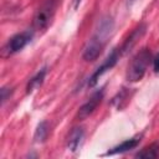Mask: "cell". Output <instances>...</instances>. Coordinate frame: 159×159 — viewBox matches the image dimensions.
Wrapping results in <instances>:
<instances>
[{
  "instance_id": "6da1fadb",
  "label": "cell",
  "mask_w": 159,
  "mask_h": 159,
  "mask_svg": "<svg viewBox=\"0 0 159 159\" xmlns=\"http://www.w3.org/2000/svg\"><path fill=\"white\" fill-rule=\"evenodd\" d=\"M152 61V53L148 48L140 50L130 61L128 70H127V80L129 82H137L140 81Z\"/></svg>"
},
{
  "instance_id": "7a4b0ae2",
  "label": "cell",
  "mask_w": 159,
  "mask_h": 159,
  "mask_svg": "<svg viewBox=\"0 0 159 159\" xmlns=\"http://www.w3.org/2000/svg\"><path fill=\"white\" fill-rule=\"evenodd\" d=\"M32 36H34V32L30 31V30H26V31H22V32H19V34L14 35L5 43V46L2 48L4 55L10 56V55H14V53L21 51L32 40Z\"/></svg>"
},
{
  "instance_id": "52a82bcc",
  "label": "cell",
  "mask_w": 159,
  "mask_h": 159,
  "mask_svg": "<svg viewBox=\"0 0 159 159\" xmlns=\"http://www.w3.org/2000/svg\"><path fill=\"white\" fill-rule=\"evenodd\" d=\"M145 25L144 24H140L138 27H135L133 31H132V34L128 36V39L124 41V43L122 45V47H119V50H120V53L122 55H124L125 52H128L135 43H137V41L143 36V34L145 32Z\"/></svg>"
},
{
  "instance_id": "30bf717a",
  "label": "cell",
  "mask_w": 159,
  "mask_h": 159,
  "mask_svg": "<svg viewBox=\"0 0 159 159\" xmlns=\"http://www.w3.org/2000/svg\"><path fill=\"white\" fill-rule=\"evenodd\" d=\"M46 76V68H41L27 83V87H26V91L27 93H31L32 91H35L36 88H39L41 86V83L43 82V78Z\"/></svg>"
},
{
  "instance_id": "9c48e42d",
  "label": "cell",
  "mask_w": 159,
  "mask_h": 159,
  "mask_svg": "<svg viewBox=\"0 0 159 159\" xmlns=\"http://www.w3.org/2000/svg\"><path fill=\"white\" fill-rule=\"evenodd\" d=\"M83 129L81 127H76L71 130L70 135H68V139H67V145H68V149L75 152L77 150V148L80 147L81 142H82V138H83Z\"/></svg>"
},
{
  "instance_id": "5bb4252c",
  "label": "cell",
  "mask_w": 159,
  "mask_h": 159,
  "mask_svg": "<svg viewBox=\"0 0 159 159\" xmlns=\"http://www.w3.org/2000/svg\"><path fill=\"white\" fill-rule=\"evenodd\" d=\"M153 68H154V72H159V53L153 60Z\"/></svg>"
},
{
  "instance_id": "4fadbf2b",
  "label": "cell",
  "mask_w": 159,
  "mask_h": 159,
  "mask_svg": "<svg viewBox=\"0 0 159 159\" xmlns=\"http://www.w3.org/2000/svg\"><path fill=\"white\" fill-rule=\"evenodd\" d=\"M10 89H7L6 87H2L1 88V102L4 103L5 101H6V98H7V96H10Z\"/></svg>"
},
{
  "instance_id": "8fae6325",
  "label": "cell",
  "mask_w": 159,
  "mask_h": 159,
  "mask_svg": "<svg viewBox=\"0 0 159 159\" xmlns=\"http://www.w3.org/2000/svg\"><path fill=\"white\" fill-rule=\"evenodd\" d=\"M159 154V143H153L144 149H142L139 153H137V158H157Z\"/></svg>"
},
{
  "instance_id": "ba28073f",
  "label": "cell",
  "mask_w": 159,
  "mask_h": 159,
  "mask_svg": "<svg viewBox=\"0 0 159 159\" xmlns=\"http://www.w3.org/2000/svg\"><path fill=\"white\" fill-rule=\"evenodd\" d=\"M140 142V137H134V138H130V139H127L124 142H122L120 144H118L117 147L112 148L111 150H108L107 155H113V154H118V153H125L128 150H132L134 149Z\"/></svg>"
},
{
  "instance_id": "5b68a950",
  "label": "cell",
  "mask_w": 159,
  "mask_h": 159,
  "mask_svg": "<svg viewBox=\"0 0 159 159\" xmlns=\"http://www.w3.org/2000/svg\"><path fill=\"white\" fill-rule=\"evenodd\" d=\"M104 41L102 37H99L98 35H94L84 46L83 48V53L82 57L84 61L89 62V61H94L98 58V56L102 53L103 46H104Z\"/></svg>"
},
{
  "instance_id": "3957f363",
  "label": "cell",
  "mask_w": 159,
  "mask_h": 159,
  "mask_svg": "<svg viewBox=\"0 0 159 159\" xmlns=\"http://www.w3.org/2000/svg\"><path fill=\"white\" fill-rule=\"evenodd\" d=\"M55 7H56V4H55V0H47L36 12L35 17H34V26L35 29L37 30H45L51 20H52V16H53V12H55Z\"/></svg>"
},
{
  "instance_id": "8992f818",
  "label": "cell",
  "mask_w": 159,
  "mask_h": 159,
  "mask_svg": "<svg viewBox=\"0 0 159 159\" xmlns=\"http://www.w3.org/2000/svg\"><path fill=\"white\" fill-rule=\"evenodd\" d=\"M102 98H103V91H102V89L94 92V93L91 96V98H89L84 104H82V107L78 109L77 118H78V119H86L88 116H91V114L94 112V109L98 107V104L101 103Z\"/></svg>"
},
{
  "instance_id": "7c38bea8",
  "label": "cell",
  "mask_w": 159,
  "mask_h": 159,
  "mask_svg": "<svg viewBox=\"0 0 159 159\" xmlns=\"http://www.w3.org/2000/svg\"><path fill=\"white\" fill-rule=\"evenodd\" d=\"M47 134H48V125H47V122L43 120V122H41V123L37 125V128H36V130H35L34 139H35V142H37V143H42V142L46 139Z\"/></svg>"
},
{
  "instance_id": "277c9868",
  "label": "cell",
  "mask_w": 159,
  "mask_h": 159,
  "mask_svg": "<svg viewBox=\"0 0 159 159\" xmlns=\"http://www.w3.org/2000/svg\"><path fill=\"white\" fill-rule=\"evenodd\" d=\"M120 56H122L120 50H119V48H114V50L108 55V57L102 62V65H101V66L93 72V75L89 77V80H88V86H89V87H93V86L98 82L99 77H101L103 73H106L108 70H111V68L114 67V65L118 62V60H119Z\"/></svg>"
}]
</instances>
